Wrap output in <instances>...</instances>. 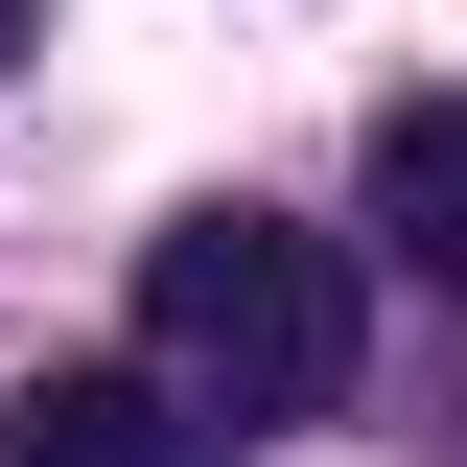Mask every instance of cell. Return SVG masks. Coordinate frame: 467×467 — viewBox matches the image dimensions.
I'll return each instance as SVG.
<instances>
[{"label":"cell","mask_w":467,"mask_h":467,"mask_svg":"<svg viewBox=\"0 0 467 467\" xmlns=\"http://www.w3.org/2000/svg\"><path fill=\"white\" fill-rule=\"evenodd\" d=\"M350 327H374V304H350V257H327L304 211H187V234H140V350H164L234 444H257V420H327V398H350Z\"/></svg>","instance_id":"cell-1"},{"label":"cell","mask_w":467,"mask_h":467,"mask_svg":"<svg viewBox=\"0 0 467 467\" xmlns=\"http://www.w3.org/2000/svg\"><path fill=\"white\" fill-rule=\"evenodd\" d=\"M0 467H234V420L164 350H47V374H0Z\"/></svg>","instance_id":"cell-2"},{"label":"cell","mask_w":467,"mask_h":467,"mask_svg":"<svg viewBox=\"0 0 467 467\" xmlns=\"http://www.w3.org/2000/svg\"><path fill=\"white\" fill-rule=\"evenodd\" d=\"M374 234L467 304V94H398V117H374Z\"/></svg>","instance_id":"cell-3"},{"label":"cell","mask_w":467,"mask_h":467,"mask_svg":"<svg viewBox=\"0 0 467 467\" xmlns=\"http://www.w3.org/2000/svg\"><path fill=\"white\" fill-rule=\"evenodd\" d=\"M24 47H47V0H0V70H24Z\"/></svg>","instance_id":"cell-4"}]
</instances>
